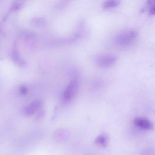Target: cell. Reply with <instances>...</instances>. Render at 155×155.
Masks as SVG:
<instances>
[{
	"label": "cell",
	"mask_w": 155,
	"mask_h": 155,
	"mask_svg": "<svg viewBox=\"0 0 155 155\" xmlns=\"http://www.w3.org/2000/svg\"><path fill=\"white\" fill-rule=\"evenodd\" d=\"M23 5V3L21 1H15L11 5L10 9L12 11L17 10L21 8Z\"/></svg>",
	"instance_id": "obj_10"
},
{
	"label": "cell",
	"mask_w": 155,
	"mask_h": 155,
	"mask_svg": "<svg viewBox=\"0 0 155 155\" xmlns=\"http://www.w3.org/2000/svg\"><path fill=\"white\" fill-rule=\"evenodd\" d=\"M12 58L13 62L18 65L23 67L26 64L25 61L21 57L19 51L15 48L12 53Z\"/></svg>",
	"instance_id": "obj_6"
},
{
	"label": "cell",
	"mask_w": 155,
	"mask_h": 155,
	"mask_svg": "<svg viewBox=\"0 0 155 155\" xmlns=\"http://www.w3.org/2000/svg\"><path fill=\"white\" fill-rule=\"evenodd\" d=\"M42 105L43 102L40 100L34 101L25 108V112L27 115H32L39 110Z\"/></svg>",
	"instance_id": "obj_5"
},
{
	"label": "cell",
	"mask_w": 155,
	"mask_h": 155,
	"mask_svg": "<svg viewBox=\"0 0 155 155\" xmlns=\"http://www.w3.org/2000/svg\"><path fill=\"white\" fill-rule=\"evenodd\" d=\"M149 9L148 12L151 15H154L155 12V4L154 1H148Z\"/></svg>",
	"instance_id": "obj_11"
},
{
	"label": "cell",
	"mask_w": 155,
	"mask_h": 155,
	"mask_svg": "<svg viewBox=\"0 0 155 155\" xmlns=\"http://www.w3.org/2000/svg\"><path fill=\"white\" fill-rule=\"evenodd\" d=\"M120 3V1L117 0H110L106 1L103 4V8L108 9L117 7Z\"/></svg>",
	"instance_id": "obj_8"
},
{
	"label": "cell",
	"mask_w": 155,
	"mask_h": 155,
	"mask_svg": "<svg viewBox=\"0 0 155 155\" xmlns=\"http://www.w3.org/2000/svg\"><path fill=\"white\" fill-rule=\"evenodd\" d=\"M134 123L136 126L145 130H150L153 128L152 122L144 117H138L135 118L134 120Z\"/></svg>",
	"instance_id": "obj_4"
},
{
	"label": "cell",
	"mask_w": 155,
	"mask_h": 155,
	"mask_svg": "<svg viewBox=\"0 0 155 155\" xmlns=\"http://www.w3.org/2000/svg\"><path fill=\"white\" fill-rule=\"evenodd\" d=\"M94 142L97 145L103 147H106L107 143V138L106 135L101 134L96 138Z\"/></svg>",
	"instance_id": "obj_9"
},
{
	"label": "cell",
	"mask_w": 155,
	"mask_h": 155,
	"mask_svg": "<svg viewBox=\"0 0 155 155\" xmlns=\"http://www.w3.org/2000/svg\"><path fill=\"white\" fill-rule=\"evenodd\" d=\"M19 91L20 94L22 95H25L28 92L27 87L24 85H22L20 87Z\"/></svg>",
	"instance_id": "obj_14"
},
{
	"label": "cell",
	"mask_w": 155,
	"mask_h": 155,
	"mask_svg": "<svg viewBox=\"0 0 155 155\" xmlns=\"http://www.w3.org/2000/svg\"><path fill=\"white\" fill-rule=\"evenodd\" d=\"M45 115V112L43 110H40L36 114L35 118L37 120H39L44 117Z\"/></svg>",
	"instance_id": "obj_13"
},
{
	"label": "cell",
	"mask_w": 155,
	"mask_h": 155,
	"mask_svg": "<svg viewBox=\"0 0 155 155\" xmlns=\"http://www.w3.org/2000/svg\"><path fill=\"white\" fill-rule=\"evenodd\" d=\"M117 60L116 56L113 54H104L97 56L95 61L98 66L102 68H106L114 65Z\"/></svg>",
	"instance_id": "obj_2"
},
{
	"label": "cell",
	"mask_w": 155,
	"mask_h": 155,
	"mask_svg": "<svg viewBox=\"0 0 155 155\" xmlns=\"http://www.w3.org/2000/svg\"><path fill=\"white\" fill-rule=\"evenodd\" d=\"M31 25L37 28H42L45 26L46 24L45 18L42 17H36L33 18L30 22Z\"/></svg>",
	"instance_id": "obj_7"
},
{
	"label": "cell",
	"mask_w": 155,
	"mask_h": 155,
	"mask_svg": "<svg viewBox=\"0 0 155 155\" xmlns=\"http://www.w3.org/2000/svg\"><path fill=\"white\" fill-rule=\"evenodd\" d=\"M68 4L67 1H63L57 3L55 7L57 9H61L65 7Z\"/></svg>",
	"instance_id": "obj_12"
},
{
	"label": "cell",
	"mask_w": 155,
	"mask_h": 155,
	"mask_svg": "<svg viewBox=\"0 0 155 155\" xmlns=\"http://www.w3.org/2000/svg\"><path fill=\"white\" fill-rule=\"evenodd\" d=\"M137 32L133 29L124 31L117 34L115 37L114 42L117 46L125 47L131 45L135 40Z\"/></svg>",
	"instance_id": "obj_1"
},
{
	"label": "cell",
	"mask_w": 155,
	"mask_h": 155,
	"mask_svg": "<svg viewBox=\"0 0 155 155\" xmlns=\"http://www.w3.org/2000/svg\"><path fill=\"white\" fill-rule=\"evenodd\" d=\"M78 88V83L76 79L72 80L65 89L63 95L64 99L69 101L73 99L76 95Z\"/></svg>",
	"instance_id": "obj_3"
}]
</instances>
